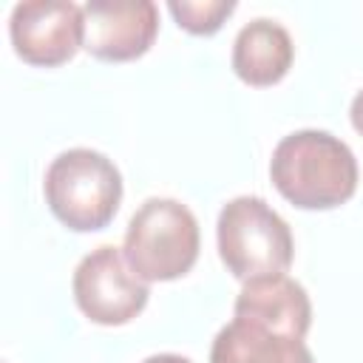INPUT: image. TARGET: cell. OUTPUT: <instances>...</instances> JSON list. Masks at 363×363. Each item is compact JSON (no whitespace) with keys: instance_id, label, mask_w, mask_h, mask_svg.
Segmentation results:
<instances>
[{"instance_id":"8","label":"cell","mask_w":363,"mask_h":363,"mask_svg":"<svg viewBox=\"0 0 363 363\" xmlns=\"http://www.w3.org/2000/svg\"><path fill=\"white\" fill-rule=\"evenodd\" d=\"M233 318H244L275 332L306 337L312 326V303L306 289L286 272L258 275L244 281L233 303Z\"/></svg>"},{"instance_id":"3","label":"cell","mask_w":363,"mask_h":363,"mask_svg":"<svg viewBox=\"0 0 363 363\" xmlns=\"http://www.w3.org/2000/svg\"><path fill=\"white\" fill-rule=\"evenodd\" d=\"M199 221L176 199H147L130 216L122 252L128 267L145 281H176L199 261Z\"/></svg>"},{"instance_id":"9","label":"cell","mask_w":363,"mask_h":363,"mask_svg":"<svg viewBox=\"0 0 363 363\" xmlns=\"http://www.w3.org/2000/svg\"><path fill=\"white\" fill-rule=\"evenodd\" d=\"M292 60L295 45L289 31L269 17L250 20L233 40V71L252 88H269L281 82L292 68Z\"/></svg>"},{"instance_id":"7","label":"cell","mask_w":363,"mask_h":363,"mask_svg":"<svg viewBox=\"0 0 363 363\" xmlns=\"http://www.w3.org/2000/svg\"><path fill=\"white\" fill-rule=\"evenodd\" d=\"M82 48L102 62H130L150 51L159 9L150 0H91L82 6Z\"/></svg>"},{"instance_id":"10","label":"cell","mask_w":363,"mask_h":363,"mask_svg":"<svg viewBox=\"0 0 363 363\" xmlns=\"http://www.w3.org/2000/svg\"><path fill=\"white\" fill-rule=\"evenodd\" d=\"M210 363H315L303 337L233 318L210 346Z\"/></svg>"},{"instance_id":"5","label":"cell","mask_w":363,"mask_h":363,"mask_svg":"<svg viewBox=\"0 0 363 363\" xmlns=\"http://www.w3.org/2000/svg\"><path fill=\"white\" fill-rule=\"evenodd\" d=\"M74 301L79 312L99 326L130 323L147 306V284L128 267L125 252L113 244L91 250L74 269Z\"/></svg>"},{"instance_id":"11","label":"cell","mask_w":363,"mask_h":363,"mask_svg":"<svg viewBox=\"0 0 363 363\" xmlns=\"http://www.w3.org/2000/svg\"><path fill=\"white\" fill-rule=\"evenodd\" d=\"M167 11L179 23V28L196 37H210L227 23V17L235 11V3L233 0H170Z\"/></svg>"},{"instance_id":"13","label":"cell","mask_w":363,"mask_h":363,"mask_svg":"<svg viewBox=\"0 0 363 363\" xmlns=\"http://www.w3.org/2000/svg\"><path fill=\"white\" fill-rule=\"evenodd\" d=\"M142 363H193V360H190V357H182V354H173V352H162V354L145 357Z\"/></svg>"},{"instance_id":"12","label":"cell","mask_w":363,"mask_h":363,"mask_svg":"<svg viewBox=\"0 0 363 363\" xmlns=\"http://www.w3.org/2000/svg\"><path fill=\"white\" fill-rule=\"evenodd\" d=\"M349 119H352V128L363 136V88L354 94V99L349 105Z\"/></svg>"},{"instance_id":"1","label":"cell","mask_w":363,"mask_h":363,"mask_svg":"<svg viewBox=\"0 0 363 363\" xmlns=\"http://www.w3.org/2000/svg\"><path fill=\"white\" fill-rule=\"evenodd\" d=\"M269 179L292 207L335 210L357 190V159L335 133L306 128L275 145Z\"/></svg>"},{"instance_id":"4","label":"cell","mask_w":363,"mask_h":363,"mask_svg":"<svg viewBox=\"0 0 363 363\" xmlns=\"http://www.w3.org/2000/svg\"><path fill=\"white\" fill-rule=\"evenodd\" d=\"M218 255L238 281L286 272L295 258L289 224L258 196L230 199L216 221Z\"/></svg>"},{"instance_id":"2","label":"cell","mask_w":363,"mask_h":363,"mask_svg":"<svg viewBox=\"0 0 363 363\" xmlns=\"http://www.w3.org/2000/svg\"><path fill=\"white\" fill-rule=\"evenodd\" d=\"M43 193L60 224L74 233H94L108 227L122 204V173L105 153L71 147L51 159Z\"/></svg>"},{"instance_id":"6","label":"cell","mask_w":363,"mask_h":363,"mask_svg":"<svg viewBox=\"0 0 363 363\" xmlns=\"http://www.w3.org/2000/svg\"><path fill=\"white\" fill-rule=\"evenodd\" d=\"M9 37L14 54L40 68H57L82 48V6L71 0H26L11 9Z\"/></svg>"}]
</instances>
